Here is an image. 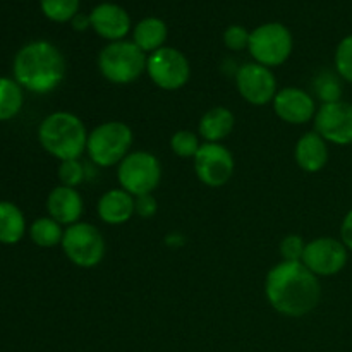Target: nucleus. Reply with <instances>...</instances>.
Masks as SVG:
<instances>
[{"mask_svg":"<svg viewBox=\"0 0 352 352\" xmlns=\"http://www.w3.org/2000/svg\"><path fill=\"white\" fill-rule=\"evenodd\" d=\"M265 296L278 315L301 318L320 305L322 285L302 261H280L268 270Z\"/></svg>","mask_w":352,"mask_h":352,"instance_id":"1","label":"nucleus"},{"mask_svg":"<svg viewBox=\"0 0 352 352\" xmlns=\"http://www.w3.org/2000/svg\"><path fill=\"white\" fill-rule=\"evenodd\" d=\"M14 79L26 91L47 95L62 85L67 72L65 57L54 43L34 40L24 45L12 62Z\"/></svg>","mask_w":352,"mask_h":352,"instance_id":"2","label":"nucleus"},{"mask_svg":"<svg viewBox=\"0 0 352 352\" xmlns=\"http://www.w3.org/2000/svg\"><path fill=\"white\" fill-rule=\"evenodd\" d=\"M38 141L41 148L57 160H78L86 151L88 131L76 113L58 110L41 120Z\"/></svg>","mask_w":352,"mask_h":352,"instance_id":"3","label":"nucleus"},{"mask_svg":"<svg viewBox=\"0 0 352 352\" xmlns=\"http://www.w3.org/2000/svg\"><path fill=\"white\" fill-rule=\"evenodd\" d=\"M133 141V129L126 122L107 120L88 133L86 153L96 167H113L131 153Z\"/></svg>","mask_w":352,"mask_h":352,"instance_id":"4","label":"nucleus"},{"mask_svg":"<svg viewBox=\"0 0 352 352\" xmlns=\"http://www.w3.org/2000/svg\"><path fill=\"white\" fill-rule=\"evenodd\" d=\"M148 55L133 40L112 41L98 54L100 74L112 85H131L146 72Z\"/></svg>","mask_w":352,"mask_h":352,"instance_id":"5","label":"nucleus"},{"mask_svg":"<svg viewBox=\"0 0 352 352\" xmlns=\"http://www.w3.org/2000/svg\"><path fill=\"white\" fill-rule=\"evenodd\" d=\"M294 48L291 30L282 23H265L254 28L250 34L248 52L253 62L265 67H278L289 60Z\"/></svg>","mask_w":352,"mask_h":352,"instance_id":"6","label":"nucleus"},{"mask_svg":"<svg viewBox=\"0 0 352 352\" xmlns=\"http://www.w3.org/2000/svg\"><path fill=\"white\" fill-rule=\"evenodd\" d=\"M117 181L129 195L136 196L153 195L162 181L160 160L153 153L144 150L131 151L117 165Z\"/></svg>","mask_w":352,"mask_h":352,"instance_id":"7","label":"nucleus"},{"mask_svg":"<svg viewBox=\"0 0 352 352\" xmlns=\"http://www.w3.org/2000/svg\"><path fill=\"white\" fill-rule=\"evenodd\" d=\"M60 248L67 260L79 268L96 267L102 263L107 253L105 237L98 227L82 220L64 230Z\"/></svg>","mask_w":352,"mask_h":352,"instance_id":"8","label":"nucleus"},{"mask_svg":"<svg viewBox=\"0 0 352 352\" xmlns=\"http://www.w3.org/2000/svg\"><path fill=\"white\" fill-rule=\"evenodd\" d=\"M146 74L155 86L164 91H177L191 78V64L181 50L164 47L148 55Z\"/></svg>","mask_w":352,"mask_h":352,"instance_id":"9","label":"nucleus"},{"mask_svg":"<svg viewBox=\"0 0 352 352\" xmlns=\"http://www.w3.org/2000/svg\"><path fill=\"white\" fill-rule=\"evenodd\" d=\"M192 162L196 177L208 188L226 186L232 179L236 168L234 155L222 143H203Z\"/></svg>","mask_w":352,"mask_h":352,"instance_id":"10","label":"nucleus"},{"mask_svg":"<svg viewBox=\"0 0 352 352\" xmlns=\"http://www.w3.org/2000/svg\"><path fill=\"white\" fill-rule=\"evenodd\" d=\"M349 250L336 237H316L306 243L302 263L316 277H333L346 268Z\"/></svg>","mask_w":352,"mask_h":352,"instance_id":"11","label":"nucleus"},{"mask_svg":"<svg viewBox=\"0 0 352 352\" xmlns=\"http://www.w3.org/2000/svg\"><path fill=\"white\" fill-rule=\"evenodd\" d=\"M236 88L241 98L256 107L268 105L277 95V78L270 67L248 62L236 72Z\"/></svg>","mask_w":352,"mask_h":352,"instance_id":"12","label":"nucleus"},{"mask_svg":"<svg viewBox=\"0 0 352 352\" xmlns=\"http://www.w3.org/2000/svg\"><path fill=\"white\" fill-rule=\"evenodd\" d=\"M315 131L330 144L351 146L352 144V103L333 102L323 103L313 119Z\"/></svg>","mask_w":352,"mask_h":352,"instance_id":"13","label":"nucleus"},{"mask_svg":"<svg viewBox=\"0 0 352 352\" xmlns=\"http://www.w3.org/2000/svg\"><path fill=\"white\" fill-rule=\"evenodd\" d=\"M272 105H274L275 116L291 126H302V124L311 122L318 110L315 96L296 86L278 89Z\"/></svg>","mask_w":352,"mask_h":352,"instance_id":"14","label":"nucleus"},{"mask_svg":"<svg viewBox=\"0 0 352 352\" xmlns=\"http://www.w3.org/2000/svg\"><path fill=\"white\" fill-rule=\"evenodd\" d=\"M91 30L100 38L112 41H120L129 34L131 17L124 7L113 2H102L89 12Z\"/></svg>","mask_w":352,"mask_h":352,"instance_id":"15","label":"nucleus"},{"mask_svg":"<svg viewBox=\"0 0 352 352\" xmlns=\"http://www.w3.org/2000/svg\"><path fill=\"white\" fill-rule=\"evenodd\" d=\"M48 217L57 220L60 226H74L81 222L85 212V201L78 189L67 186H57L48 192L47 198Z\"/></svg>","mask_w":352,"mask_h":352,"instance_id":"16","label":"nucleus"},{"mask_svg":"<svg viewBox=\"0 0 352 352\" xmlns=\"http://www.w3.org/2000/svg\"><path fill=\"white\" fill-rule=\"evenodd\" d=\"M294 160L301 170L308 172V174H316V172L323 170L329 164V143L315 129L308 131L296 143Z\"/></svg>","mask_w":352,"mask_h":352,"instance_id":"17","label":"nucleus"},{"mask_svg":"<svg viewBox=\"0 0 352 352\" xmlns=\"http://www.w3.org/2000/svg\"><path fill=\"white\" fill-rule=\"evenodd\" d=\"M134 203H136V198L133 195L124 191L122 188H113L100 196L96 213L107 226H122L136 215Z\"/></svg>","mask_w":352,"mask_h":352,"instance_id":"18","label":"nucleus"},{"mask_svg":"<svg viewBox=\"0 0 352 352\" xmlns=\"http://www.w3.org/2000/svg\"><path fill=\"white\" fill-rule=\"evenodd\" d=\"M236 126V116L227 107H212L201 116L198 124V134L205 143H222L232 134Z\"/></svg>","mask_w":352,"mask_h":352,"instance_id":"19","label":"nucleus"},{"mask_svg":"<svg viewBox=\"0 0 352 352\" xmlns=\"http://www.w3.org/2000/svg\"><path fill=\"white\" fill-rule=\"evenodd\" d=\"M167 36V24H165V21L160 19V17H144V19H141L133 30V41L146 55L164 48Z\"/></svg>","mask_w":352,"mask_h":352,"instance_id":"20","label":"nucleus"},{"mask_svg":"<svg viewBox=\"0 0 352 352\" xmlns=\"http://www.w3.org/2000/svg\"><path fill=\"white\" fill-rule=\"evenodd\" d=\"M26 234L24 213L12 201H0V243L12 246Z\"/></svg>","mask_w":352,"mask_h":352,"instance_id":"21","label":"nucleus"},{"mask_svg":"<svg viewBox=\"0 0 352 352\" xmlns=\"http://www.w3.org/2000/svg\"><path fill=\"white\" fill-rule=\"evenodd\" d=\"M30 237L36 246L55 248L60 246L64 239V229L52 217H40L30 226Z\"/></svg>","mask_w":352,"mask_h":352,"instance_id":"22","label":"nucleus"},{"mask_svg":"<svg viewBox=\"0 0 352 352\" xmlns=\"http://www.w3.org/2000/svg\"><path fill=\"white\" fill-rule=\"evenodd\" d=\"M24 103L23 88L16 79L0 78V122L14 119Z\"/></svg>","mask_w":352,"mask_h":352,"instance_id":"23","label":"nucleus"},{"mask_svg":"<svg viewBox=\"0 0 352 352\" xmlns=\"http://www.w3.org/2000/svg\"><path fill=\"white\" fill-rule=\"evenodd\" d=\"M342 93V78L337 72L322 71L313 79V95H315V100L322 102V105L323 103L340 102Z\"/></svg>","mask_w":352,"mask_h":352,"instance_id":"24","label":"nucleus"},{"mask_svg":"<svg viewBox=\"0 0 352 352\" xmlns=\"http://www.w3.org/2000/svg\"><path fill=\"white\" fill-rule=\"evenodd\" d=\"M81 0H40V9L54 23H71L79 14Z\"/></svg>","mask_w":352,"mask_h":352,"instance_id":"25","label":"nucleus"},{"mask_svg":"<svg viewBox=\"0 0 352 352\" xmlns=\"http://www.w3.org/2000/svg\"><path fill=\"white\" fill-rule=\"evenodd\" d=\"M199 148H201V143H199V134L192 133V131H188V129H181L177 131V133L172 134L170 150L172 153L177 155V157L195 158Z\"/></svg>","mask_w":352,"mask_h":352,"instance_id":"26","label":"nucleus"},{"mask_svg":"<svg viewBox=\"0 0 352 352\" xmlns=\"http://www.w3.org/2000/svg\"><path fill=\"white\" fill-rule=\"evenodd\" d=\"M333 64L342 81L352 85V34H347L339 41L333 55Z\"/></svg>","mask_w":352,"mask_h":352,"instance_id":"27","label":"nucleus"},{"mask_svg":"<svg viewBox=\"0 0 352 352\" xmlns=\"http://www.w3.org/2000/svg\"><path fill=\"white\" fill-rule=\"evenodd\" d=\"M58 181L60 186H67V188H78L79 184H82L86 179V165L82 162L78 160H65L60 162L58 165Z\"/></svg>","mask_w":352,"mask_h":352,"instance_id":"28","label":"nucleus"},{"mask_svg":"<svg viewBox=\"0 0 352 352\" xmlns=\"http://www.w3.org/2000/svg\"><path fill=\"white\" fill-rule=\"evenodd\" d=\"M305 250L306 241L299 234H289L280 241V246H278L282 261H302Z\"/></svg>","mask_w":352,"mask_h":352,"instance_id":"29","label":"nucleus"},{"mask_svg":"<svg viewBox=\"0 0 352 352\" xmlns=\"http://www.w3.org/2000/svg\"><path fill=\"white\" fill-rule=\"evenodd\" d=\"M250 34L251 31H248L244 26L232 24L223 31V43L230 52H243L250 45Z\"/></svg>","mask_w":352,"mask_h":352,"instance_id":"30","label":"nucleus"},{"mask_svg":"<svg viewBox=\"0 0 352 352\" xmlns=\"http://www.w3.org/2000/svg\"><path fill=\"white\" fill-rule=\"evenodd\" d=\"M158 212V201L155 199L153 195H143L136 196V203H134V213L140 219L148 220L153 219Z\"/></svg>","mask_w":352,"mask_h":352,"instance_id":"31","label":"nucleus"},{"mask_svg":"<svg viewBox=\"0 0 352 352\" xmlns=\"http://www.w3.org/2000/svg\"><path fill=\"white\" fill-rule=\"evenodd\" d=\"M340 241L347 250L352 251V208L346 213L342 223H340Z\"/></svg>","mask_w":352,"mask_h":352,"instance_id":"32","label":"nucleus"},{"mask_svg":"<svg viewBox=\"0 0 352 352\" xmlns=\"http://www.w3.org/2000/svg\"><path fill=\"white\" fill-rule=\"evenodd\" d=\"M71 26L74 31H86L91 28V21H89V14H76L74 19L71 21Z\"/></svg>","mask_w":352,"mask_h":352,"instance_id":"33","label":"nucleus"},{"mask_svg":"<svg viewBox=\"0 0 352 352\" xmlns=\"http://www.w3.org/2000/svg\"><path fill=\"white\" fill-rule=\"evenodd\" d=\"M165 244H167L168 248H172V250L182 248L186 244V237L182 236L181 232H168L167 236H165Z\"/></svg>","mask_w":352,"mask_h":352,"instance_id":"34","label":"nucleus"}]
</instances>
